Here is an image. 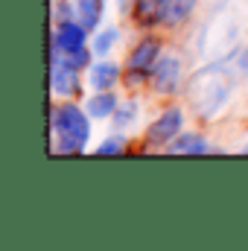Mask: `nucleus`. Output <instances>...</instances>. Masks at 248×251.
I'll use <instances>...</instances> for the list:
<instances>
[{
  "label": "nucleus",
  "mask_w": 248,
  "mask_h": 251,
  "mask_svg": "<svg viewBox=\"0 0 248 251\" xmlns=\"http://www.w3.org/2000/svg\"><path fill=\"white\" fill-rule=\"evenodd\" d=\"M231 88H234L231 73L225 67H219V64H207V67H201L198 73L190 76V82H187V102L201 117H213L231 100Z\"/></svg>",
  "instance_id": "f257e3e1"
},
{
  "label": "nucleus",
  "mask_w": 248,
  "mask_h": 251,
  "mask_svg": "<svg viewBox=\"0 0 248 251\" xmlns=\"http://www.w3.org/2000/svg\"><path fill=\"white\" fill-rule=\"evenodd\" d=\"M53 126H56V131H59V134L76 137L79 143H85V140H88V134H91V123H88L85 111H79L76 105H64V108H59V111H56V117H53Z\"/></svg>",
  "instance_id": "f03ea898"
},
{
  "label": "nucleus",
  "mask_w": 248,
  "mask_h": 251,
  "mask_svg": "<svg viewBox=\"0 0 248 251\" xmlns=\"http://www.w3.org/2000/svg\"><path fill=\"white\" fill-rule=\"evenodd\" d=\"M181 126H184V114L178 108H167L155 123L149 126V143H167V140L178 137Z\"/></svg>",
  "instance_id": "7ed1b4c3"
},
{
  "label": "nucleus",
  "mask_w": 248,
  "mask_h": 251,
  "mask_svg": "<svg viewBox=\"0 0 248 251\" xmlns=\"http://www.w3.org/2000/svg\"><path fill=\"white\" fill-rule=\"evenodd\" d=\"M53 47H59L64 56L76 53L85 47V26L82 24H73V21H62L56 35H53Z\"/></svg>",
  "instance_id": "20e7f679"
},
{
  "label": "nucleus",
  "mask_w": 248,
  "mask_h": 251,
  "mask_svg": "<svg viewBox=\"0 0 248 251\" xmlns=\"http://www.w3.org/2000/svg\"><path fill=\"white\" fill-rule=\"evenodd\" d=\"M161 59V44L155 41V38H146V41H140L134 50H131V56H128V67L134 70V73H146V70H152L155 64Z\"/></svg>",
  "instance_id": "39448f33"
},
{
  "label": "nucleus",
  "mask_w": 248,
  "mask_h": 251,
  "mask_svg": "<svg viewBox=\"0 0 248 251\" xmlns=\"http://www.w3.org/2000/svg\"><path fill=\"white\" fill-rule=\"evenodd\" d=\"M178 79H181V64H178L175 56H167L164 62L158 59V64H155V88L161 94H173L178 88Z\"/></svg>",
  "instance_id": "423d86ee"
},
{
  "label": "nucleus",
  "mask_w": 248,
  "mask_h": 251,
  "mask_svg": "<svg viewBox=\"0 0 248 251\" xmlns=\"http://www.w3.org/2000/svg\"><path fill=\"white\" fill-rule=\"evenodd\" d=\"M117 79H120V67H117L114 62H99V64L91 67V85H94L97 91H108V88H114Z\"/></svg>",
  "instance_id": "0eeeda50"
},
{
  "label": "nucleus",
  "mask_w": 248,
  "mask_h": 251,
  "mask_svg": "<svg viewBox=\"0 0 248 251\" xmlns=\"http://www.w3.org/2000/svg\"><path fill=\"white\" fill-rule=\"evenodd\" d=\"M170 152H175V155H207L210 146L201 134H178V140H173Z\"/></svg>",
  "instance_id": "6e6552de"
},
{
  "label": "nucleus",
  "mask_w": 248,
  "mask_h": 251,
  "mask_svg": "<svg viewBox=\"0 0 248 251\" xmlns=\"http://www.w3.org/2000/svg\"><path fill=\"white\" fill-rule=\"evenodd\" d=\"M193 6H196V0H164V18H161V24H167V26L181 24L187 15L193 12Z\"/></svg>",
  "instance_id": "1a4fd4ad"
},
{
  "label": "nucleus",
  "mask_w": 248,
  "mask_h": 251,
  "mask_svg": "<svg viewBox=\"0 0 248 251\" xmlns=\"http://www.w3.org/2000/svg\"><path fill=\"white\" fill-rule=\"evenodd\" d=\"M102 3L105 0H76V15L82 18V26L94 29L102 18Z\"/></svg>",
  "instance_id": "9d476101"
},
{
  "label": "nucleus",
  "mask_w": 248,
  "mask_h": 251,
  "mask_svg": "<svg viewBox=\"0 0 248 251\" xmlns=\"http://www.w3.org/2000/svg\"><path fill=\"white\" fill-rule=\"evenodd\" d=\"M114 108H117V100H114L108 91H99L97 97H91V100H88V114H91V117H97V120L108 117Z\"/></svg>",
  "instance_id": "9b49d317"
},
{
  "label": "nucleus",
  "mask_w": 248,
  "mask_h": 251,
  "mask_svg": "<svg viewBox=\"0 0 248 251\" xmlns=\"http://www.w3.org/2000/svg\"><path fill=\"white\" fill-rule=\"evenodd\" d=\"M134 15H137V24H161V18H164V0H140L137 9H134Z\"/></svg>",
  "instance_id": "f8f14e48"
},
{
  "label": "nucleus",
  "mask_w": 248,
  "mask_h": 251,
  "mask_svg": "<svg viewBox=\"0 0 248 251\" xmlns=\"http://www.w3.org/2000/svg\"><path fill=\"white\" fill-rule=\"evenodd\" d=\"M120 38V32L117 29H105V32H99L97 35V41H94V53H108L111 47H114V41Z\"/></svg>",
  "instance_id": "ddd939ff"
},
{
  "label": "nucleus",
  "mask_w": 248,
  "mask_h": 251,
  "mask_svg": "<svg viewBox=\"0 0 248 251\" xmlns=\"http://www.w3.org/2000/svg\"><path fill=\"white\" fill-rule=\"evenodd\" d=\"M82 146H85V143H79L76 137L59 134V146H56V152H62V155H79V152H82Z\"/></svg>",
  "instance_id": "4468645a"
},
{
  "label": "nucleus",
  "mask_w": 248,
  "mask_h": 251,
  "mask_svg": "<svg viewBox=\"0 0 248 251\" xmlns=\"http://www.w3.org/2000/svg\"><path fill=\"white\" fill-rule=\"evenodd\" d=\"M97 152H99V155H123L125 152V140L123 137H108L105 143H99Z\"/></svg>",
  "instance_id": "2eb2a0df"
},
{
  "label": "nucleus",
  "mask_w": 248,
  "mask_h": 251,
  "mask_svg": "<svg viewBox=\"0 0 248 251\" xmlns=\"http://www.w3.org/2000/svg\"><path fill=\"white\" fill-rule=\"evenodd\" d=\"M64 59H67V64H73V67L79 70V67H85V64L91 62V53L82 47V50H76V53H70V56H64Z\"/></svg>",
  "instance_id": "dca6fc26"
},
{
  "label": "nucleus",
  "mask_w": 248,
  "mask_h": 251,
  "mask_svg": "<svg viewBox=\"0 0 248 251\" xmlns=\"http://www.w3.org/2000/svg\"><path fill=\"white\" fill-rule=\"evenodd\" d=\"M131 111H134V105H125L123 108V114H120V126H125L128 120H131Z\"/></svg>",
  "instance_id": "f3484780"
},
{
  "label": "nucleus",
  "mask_w": 248,
  "mask_h": 251,
  "mask_svg": "<svg viewBox=\"0 0 248 251\" xmlns=\"http://www.w3.org/2000/svg\"><path fill=\"white\" fill-rule=\"evenodd\" d=\"M243 70H248V56H246V59H243Z\"/></svg>",
  "instance_id": "a211bd4d"
},
{
  "label": "nucleus",
  "mask_w": 248,
  "mask_h": 251,
  "mask_svg": "<svg viewBox=\"0 0 248 251\" xmlns=\"http://www.w3.org/2000/svg\"><path fill=\"white\" fill-rule=\"evenodd\" d=\"M219 3H225V0H213V6H219Z\"/></svg>",
  "instance_id": "6ab92c4d"
},
{
  "label": "nucleus",
  "mask_w": 248,
  "mask_h": 251,
  "mask_svg": "<svg viewBox=\"0 0 248 251\" xmlns=\"http://www.w3.org/2000/svg\"><path fill=\"white\" fill-rule=\"evenodd\" d=\"M246 152H248V146H246Z\"/></svg>",
  "instance_id": "aec40b11"
}]
</instances>
